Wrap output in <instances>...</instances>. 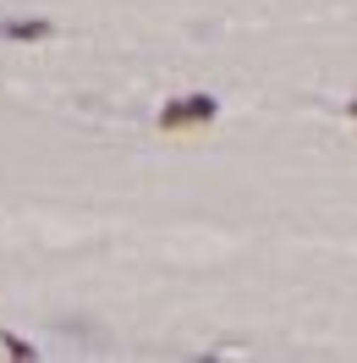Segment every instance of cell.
<instances>
[{"label": "cell", "mask_w": 357, "mask_h": 363, "mask_svg": "<svg viewBox=\"0 0 357 363\" xmlns=\"http://www.w3.org/2000/svg\"><path fill=\"white\" fill-rule=\"evenodd\" d=\"M220 116V105L209 99V94H181V99H171L165 111H159V127L165 133H187V127H209Z\"/></svg>", "instance_id": "1"}, {"label": "cell", "mask_w": 357, "mask_h": 363, "mask_svg": "<svg viewBox=\"0 0 357 363\" xmlns=\"http://www.w3.org/2000/svg\"><path fill=\"white\" fill-rule=\"evenodd\" d=\"M0 39H50V23L45 17H11V23H0Z\"/></svg>", "instance_id": "2"}, {"label": "cell", "mask_w": 357, "mask_h": 363, "mask_svg": "<svg viewBox=\"0 0 357 363\" xmlns=\"http://www.w3.org/2000/svg\"><path fill=\"white\" fill-rule=\"evenodd\" d=\"M6 352H11V358H33V347H28V341H17V336H6Z\"/></svg>", "instance_id": "3"}, {"label": "cell", "mask_w": 357, "mask_h": 363, "mask_svg": "<svg viewBox=\"0 0 357 363\" xmlns=\"http://www.w3.org/2000/svg\"><path fill=\"white\" fill-rule=\"evenodd\" d=\"M346 116H352V121H357V99H352V105H346Z\"/></svg>", "instance_id": "4"}]
</instances>
